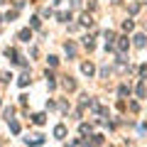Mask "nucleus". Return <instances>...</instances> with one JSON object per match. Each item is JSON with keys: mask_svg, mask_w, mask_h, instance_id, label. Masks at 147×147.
Returning <instances> with one entry per match:
<instances>
[{"mask_svg": "<svg viewBox=\"0 0 147 147\" xmlns=\"http://www.w3.org/2000/svg\"><path fill=\"white\" fill-rule=\"evenodd\" d=\"M118 49H120V52H125V49H127V39H125V37L118 39Z\"/></svg>", "mask_w": 147, "mask_h": 147, "instance_id": "f257e3e1", "label": "nucleus"}, {"mask_svg": "<svg viewBox=\"0 0 147 147\" xmlns=\"http://www.w3.org/2000/svg\"><path fill=\"white\" fill-rule=\"evenodd\" d=\"M81 69H84V74H86V76H91V74H93V64H84Z\"/></svg>", "mask_w": 147, "mask_h": 147, "instance_id": "f03ea898", "label": "nucleus"}, {"mask_svg": "<svg viewBox=\"0 0 147 147\" xmlns=\"http://www.w3.org/2000/svg\"><path fill=\"white\" fill-rule=\"evenodd\" d=\"M135 44H137V47H145V34H137L135 37Z\"/></svg>", "mask_w": 147, "mask_h": 147, "instance_id": "7ed1b4c3", "label": "nucleus"}, {"mask_svg": "<svg viewBox=\"0 0 147 147\" xmlns=\"http://www.w3.org/2000/svg\"><path fill=\"white\" fill-rule=\"evenodd\" d=\"M30 37H32V34H30V30H22V32H20V39H22V42H27Z\"/></svg>", "mask_w": 147, "mask_h": 147, "instance_id": "20e7f679", "label": "nucleus"}, {"mask_svg": "<svg viewBox=\"0 0 147 147\" xmlns=\"http://www.w3.org/2000/svg\"><path fill=\"white\" fill-rule=\"evenodd\" d=\"M132 27H135V25H132V20H127V22H123V30H125V32H130Z\"/></svg>", "mask_w": 147, "mask_h": 147, "instance_id": "39448f33", "label": "nucleus"}]
</instances>
